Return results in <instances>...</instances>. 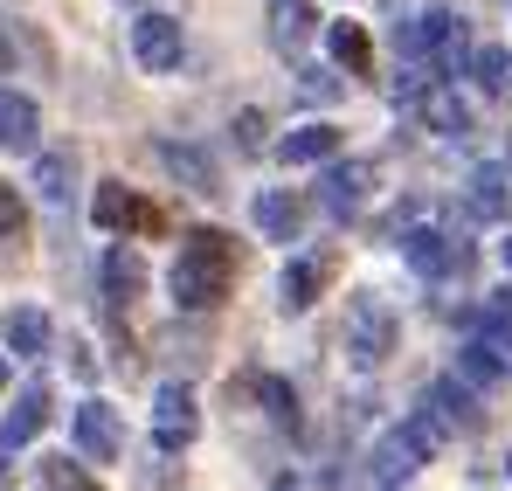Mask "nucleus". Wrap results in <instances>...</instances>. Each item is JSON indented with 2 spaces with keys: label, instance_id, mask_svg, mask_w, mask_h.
Returning a JSON list of instances; mask_svg holds the SVG:
<instances>
[{
  "label": "nucleus",
  "instance_id": "1",
  "mask_svg": "<svg viewBox=\"0 0 512 491\" xmlns=\"http://www.w3.org/2000/svg\"><path fill=\"white\" fill-rule=\"evenodd\" d=\"M236 236H222V229H187L180 236V249H173V305L180 312H215L229 291H236Z\"/></svg>",
  "mask_w": 512,
  "mask_h": 491
},
{
  "label": "nucleus",
  "instance_id": "2",
  "mask_svg": "<svg viewBox=\"0 0 512 491\" xmlns=\"http://www.w3.org/2000/svg\"><path fill=\"white\" fill-rule=\"evenodd\" d=\"M395 339H402V319H395V305L381 291H353L346 298V353L360 367H381L395 353Z\"/></svg>",
  "mask_w": 512,
  "mask_h": 491
},
{
  "label": "nucleus",
  "instance_id": "3",
  "mask_svg": "<svg viewBox=\"0 0 512 491\" xmlns=\"http://www.w3.org/2000/svg\"><path fill=\"white\" fill-rule=\"evenodd\" d=\"M395 35H402V21H395ZM409 42V56H423L429 70H443V77H464V21L450 14V7H429V14H416V28L402 35Z\"/></svg>",
  "mask_w": 512,
  "mask_h": 491
},
{
  "label": "nucleus",
  "instance_id": "4",
  "mask_svg": "<svg viewBox=\"0 0 512 491\" xmlns=\"http://www.w3.org/2000/svg\"><path fill=\"white\" fill-rule=\"evenodd\" d=\"M180 56H187V28H180L173 14H139V21H132V63H139L146 77L180 70Z\"/></svg>",
  "mask_w": 512,
  "mask_h": 491
},
{
  "label": "nucleus",
  "instance_id": "5",
  "mask_svg": "<svg viewBox=\"0 0 512 491\" xmlns=\"http://www.w3.org/2000/svg\"><path fill=\"white\" fill-rule=\"evenodd\" d=\"M90 215H97V229H111V236H118V229H125V236H160V229H167V215H160L153 201H139L132 187H118V180L97 187Z\"/></svg>",
  "mask_w": 512,
  "mask_h": 491
},
{
  "label": "nucleus",
  "instance_id": "6",
  "mask_svg": "<svg viewBox=\"0 0 512 491\" xmlns=\"http://www.w3.org/2000/svg\"><path fill=\"white\" fill-rule=\"evenodd\" d=\"M201 436V415H194V388L187 381H160V395H153V443L180 457L187 443Z\"/></svg>",
  "mask_w": 512,
  "mask_h": 491
},
{
  "label": "nucleus",
  "instance_id": "7",
  "mask_svg": "<svg viewBox=\"0 0 512 491\" xmlns=\"http://www.w3.org/2000/svg\"><path fill=\"white\" fill-rule=\"evenodd\" d=\"M333 270H340V256H333V249L291 256V263H284V277H277V305H284V312H312V305H319V291L333 284Z\"/></svg>",
  "mask_w": 512,
  "mask_h": 491
},
{
  "label": "nucleus",
  "instance_id": "8",
  "mask_svg": "<svg viewBox=\"0 0 512 491\" xmlns=\"http://www.w3.org/2000/svg\"><path fill=\"white\" fill-rule=\"evenodd\" d=\"M70 436H77V457L84 464H118L125 457V429H118V409L111 402H84L70 415Z\"/></svg>",
  "mask_w": 512,
  "mask_h": 491
},
{
  "label": "nucleus",
  "instance_id": "9",
  "mask_svg": "<svg viewBox=\"0 0 512 491\" xmlns=\"http://www.w3.org/2000/svg\"><path fill=\"white\" fill-rule=\"evenodd\" d=\"M42 429H49V388H42V381H28V388L14 395V409L0 415V450H7V457H14V450H28Z\"/></svg>",
  "mask_w": 512,
  "mask_h": 491
},
{
  "label": "nucleus",
  "instance_id": "10",
  "mask_svg": "<svg viewBox=\"0 0 512 491\" xmlns=\"http://www.w3.org/2000/svg\"><path fill=\"white\" fill-rule=\"evenodd\" d=\"M423 464H429V450H423V436H416L409 422H395V429L374 443V478H381V485H402V478H416Z\"/></svg>",
  "mask_w": 512,
  "mask_h": 491
},
{
  "label": "nucleus",
  "instance_id": "11",
  "mask_svg": "<svg viewBox=\"0 0 512 491\" xmlns=\"http://www.w3.org/2000/svg\"><path fill=\"white\" fill-rule=\"evenodd\" d=\"M402 256H409L416 277H450V270H464V249L450 243L443 229H402Z\"/></svg>",
  "mask_w": 512,
  "mask_h": 491
},
{
  "label": "nucleus",
  "instance_id": "12",
  "mask_svg": "<svg viewBox=\"0 0 512 491\" xmlns=\"http://www.w3.org/2000/svg\"><path fill=\"white\" fill-rule=\"evenodd\" d=\"M464 208H471L478 222H506V215H512L506 166H471V180H464Z\"/></svg>",
  "mask_w": 512,
  "mask_h": 491
},
{
  "label": "nucleus",
  "instance_id": "13",
  "mask_svg": "<svg viewBox=\"0 0 512 491\" xmlns=\"http://www.w3.org/2000/svg\"><path fill=\"white\" fill-rule=\"evenodd\" d=\"M0 146L7 153H35L42 146V111L21 90H0Z\"/></svg>",
  "mask_w": 512,
  "mask_h": 491
},
{
  "label": "nucleus",
  "instance_id": "14",
  "mask_svg": "<svg viewBox=\"0 0 512 491\" xmlns=\"http://www.w3.org/2000/svg\"><path fill=\"white\" fill-rule=\"evenodd\" d=\"M416 111H423L429 132H443V139H464V132H471V104H464V97H457L450 83H423Z\"/></svg>",
  "mask_w": 512,
  "mask_h": 491
},
{
  "label": "nucleus",
  "instance_id": "15",
  "mask_svg": "<svg viewBox=\"0 0 512 491\" xmlns=\"http://www.w3.org/2000/svg\"><path fill=\"white\" fill-rule=\"evenodd\" d=\"M340 146H346L340 125H298V132L277 146V160H284V166H333V160H340Z\"/></svg>",
  "mask_w": 512,
  "mask_h": 491
},
{
  "label": "nucleus",
  "instance_id": "16",
  "mask_svg": "<svg viewBox=\"0 0 512 491\" xmlns=\"http://www.w3.org/2000/svg\"><path fill=\"white\" fill-rule=\"evenodd\" d=\"M367 180H374V166H367V160L326 166V187H319V201H326V215H333V222H346V215L360 208V194H367Z\"/></svg>",
  "mask_w": 512,
  "mask_h": 491
},
{
  "label": "nucleus",
  "instance_id": "17",
  "mask_svg": "<svg viewBox=\"0 0 512 491\" xmlns=\"http://www.w3.org/2000/svg\"><path fill=\"white\" fill-rule=\"evenodd\" d=\"M0 339H7V353H21V360H42V353H49V312H35V305H14V312L0 319Z\"/></svg>",
  "mask_w": 512,
  "mask_h": 491
},
{
  "label": "nucleus",
  "instance_id": "18",
  "mask_svg": "<svg viewBox=\"0 0 512 491\" xmlns=\"http://www.w3.org/2000/svg\"><path fill=\"white\" fill-rule=\"evenodd\" d=\"M506 339H492V332H485V339H471V346H457V374H464V381H471V388H492V381H506Z\"/></svg>",
  "mask_w": 512,
  "mask_h": 491
},
{
  "label": "nucleus",
  "instance_id": "19",
  "mask_svg": "<svg viewBox=\"0 0 512 491\" xmlns=\"http://www.w3.org/2000/svg\"><path fill=\"white\" fill-rule=\"evenodd\" d=\"M312 42V0H270V49L291 56Z\"/></svg>",
  "mask_w": 512,
  "mask_h": 491
},
{
  "label": "nucleus",
  "instance_id": "20",
  "mask_svg": "<svg viewBox=\"0 0 512 491\" xmlns=\"http://www.w3.org/2000/svg\"><path fill=\"white\" fill-rule=\"evenodd\" d=\"M250 215H256V229H263L270 243H298V222H305V215H298V201H291L284 187H263Z\"/></svg>",
  "mask_w": 512,
  "mask_h": 491
},
{
  "label": "nucleus",
  "instance_id": "21",
  "mask_svg": "<svg viewBox=\"0 0 512 491\" xmlns=\"http://www.w3.org/2000/svg\"><path fill=\"white\" fill-rule=\"evenodd\" d=\"M139 291H146V256L118 243L111 256H104V298H111V305H132Z\"/></svg>",
  "mask_w": 512,
  "mask_h": 491
},
{
  "label": "nucleus",
  "instance_id": "22",
  "mask_svg": "<svg viewBox=\"0 0 512 491\" xmlns=\"http://www.w3.org/2000/svg\"><path fill=\"white\" fill-rule=\"evenodd\" d=\"M70 187H77V153L63 146V153H35V194L42 201H70Z\"/></svg>",
  "mask_w": 512,
  "mask_h": 491
},
{
  "label": "nucleus",
  "instance_id": "23",
  "mask_svg": "<svg viewBox=\"0 0 512 491\" xmlns=\"http://www.w3.org/2000/svg\"><path fill=\"white\" fill-rule=\"evenodd\" d=\"M160 160L187 180V187H201V194H215V160L208 153H194V146H160Z\"/></svg>",
  "mask_w": 512,
  "mask_h": 491
},
{
  "label": "nucleus",
  "instance_id": "24",
  "mask_svg": "<svg viewBox=\"0 0 512 491\" xmlns=\"http://www.w3.org/2000/svg\"><path fill=\"white\" fill-rule=\"evenodd\" d=\"M333 56H340L353 77H367V56H374V49H367V28H360V21H333Z\"/></svg>",
  "mask_w": 512,
  "mask_h": 491
},
{
  "label": "nucleus",
  "instance_id": "25",
  "mask_svg": "<svg viewBox=\"0 0 512 491\" xmlns=\"http://www.w3.org/2000/svg\"><path fill=\"white\" fill-rule=\"evenodd\" d=\"M256 395H263V409H270L277 429H298V395H291L277 374H256Z\"/></svg>",
  "mask_w": 512,
  "mask_h": 491
},
{
  "label": "nucleus",
  "instance_id": "26",
  "mask_svg": "<svg viewBox=\"0 0 512 491\" xmlns=\"http://www.w3.org/2000/svg\"><path fill=\"white\" fill-rule=\"evenodd\" d=\"M471 77H478V90H506V77H512V56L499 49V42H485V49L471 56Z\"/></svg>",
  "mask_w": 512,
  "mask_h": 491
},
{
  "label": "nucleus",
  "instance_id": "27",
  "mask_svg": "<svg viewBox=\"0 0 512 491\" xmlns=\"http://www.w3.org/2000/svg\"><path fill=\"white\" fill-rule=\"evenodd\" d=\"M42 491H97V485H90L84 464H70V457H49V464H42Z\"/></svg>",
  "mask_w": 512,
  "mask_h": 491
},
{
  "label": "nucleus",
  "instance_id": "28",
  "mask_svg": "<svg viewBox=\"0 0 512 491\" xmlns=\"http://www.w3.org/2000/svg\"><path fill=\"white\" fill-rule=\"evenodd\" d=\"M429 402H436V409L450 415L457 429H471V422H478V409H471V395H464L457 381H436V388H429Z\"/></svg>",
  "mask_w": 512,
  "mask_h": 491
},
{
  "label": "nucleus",
  "instance_id": "29",
  "mask_svg": "<svg viewBox=\"0 0 512 491\" xmlns=\"http://www.w3.org/2000/svg\"><path fill=\"white\" fill-rule=\"evenodd\" d=\"M478 326L492 332V339H512V284H506V291H492V298L478 305Z\"/></svg>",
  "mask_w": 512,
  "mask_h": 491
},
{
  "label": "nucleus",
  "instance_id": "30",
  "mask_svg": "<svg viewBox=\"0 0 512 491\" xmlns=\"http://www.w3.org/2000/svg\"><path fill=\"white\" fill-rule=\"evenodd\" d=\"M298 97H305V104H333V97H340V77L312 63V70H298Z\"/></svg>",
  "mask_w": 512,
  "mask_h": 491
},
{
  "label": "nucleus",
  "instance_id": "31",
  "mask_svg": "<svg viewBox=\"0 0 512 491\" xmlns=\"http://www.w3.org/2000/svg\"><path fill=\"white\" fill-rule=\"evenodd\" d=\"M21 229H28V208H21V194L0 180V243H21Z\"/></svg>",
  "mask_w": 512,
  "mask_h": 491
},
{
  "label": "nucleus",
  "instance_id": "32",
  "mask_svg": "<svg viewBox=\"0 0 512 491\" xmlns=\"http://www.w3.org/2000/svg\"><path fill=\"white\" fill-rule=\"evenodd\" d=\"M236 146H243V153H263V111H243V118H236Z\"/></svg>",
  "mask_w": 512,
  "mask_h": 491
},
{
  "label": "nucleus",
  "instance_id": "33",
  "mask_svg": "<svg viewBox=\"0 0 512 491\" xmlns=\"http://www.w3.org/2000/svg\"><path fill=\"white\" fill-rule=\"evenodd\" d=\"M277 491H298V485H291V478H277Z\"/></svg>",
  "mask_w": 512,
  "mask_h": 491
},
{
  "label": "nucleus",
  "instance_id": "34",
  "mask_svg": "<svg viewBox=\"0 0 512 491\" xmlns=\"http://www.w3.org/2000/svg\"><path fill=\"white\" fill-rule=\"evenodd\" d=\"M0 388H7V360H0Z\"/></svg>",
  "mask_w": 512,
  "mask_h": 491
},
{
  "label": "nucleus",
  "instance_id": "35",
  "mask_svg": "<svg viewBox=\"0 0 512 491\" xmlns=\"http://www.w3.org/2000/svg\"><path fill=\"white\" fill-rule=\"evenodd\" d=\"M506 270H512V243H506Z\"/></svg>",
  "mask_w": 512,
  "mask_h": 491
},
{
  "label": "nucleus",
  "instance_id": "36",
  "mask_svg": "<svg viewBox=\"0 0 512 491\" xmlns=\"http://www.w3.org/2000/svg\"><path fill=\"white\" fill-rule=\"evenodd\" d=\"M506 471H512V457H506Z\"/></svg>",
  "mask_w": 512,
  "mask_h": 491
}]
</instances>
